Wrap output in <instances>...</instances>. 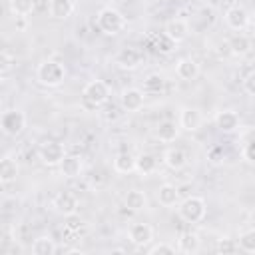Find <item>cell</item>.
Returning a JSON list of instances; mask_svg holds the SVG:
<instances>
[{
	"label": "cell",
	"instance_id": "1",
	"mask_svg": "<svg viewBox=\"0 0 255 255\" xmlns=\"http://www.w3.org/2000/svg\"><path fill=\"white\" fill-rule=\"evenodd\" d=\"M36 80L42 86L48 88H58L64 80H66V68L62 62L58 60H44L38 64L36 68Z\"/></svg>",
	"mask_w": 255,
	"mask_h": 255
},
{
	"label": "cell",
	"instance_id": "2",
	"mask_svg": "<svg viewBox=\"0 0 255 255\" xmlns=\"http://www.w3.org/2000/svg\"><path fill=\"white\" fill-rule=\"evenodd\" d=\"M96 24H98V28H100L104 34L116 36V34H120V32L126 28V18H124V14H122L118 8L106 6V8H102V10L98 12Z\"/></svg>",
	"mask_w": 255,
	"mask_h": 255
},
{
	"label": "cell",
	"instance_id": "3",
	"mask_svg": "<svg viewBox=\"0 0 255 255\" xmlns=\"http://www.w3.org/2000/svg\"><path fill=\"white\" fill-rule=\"evenodd\" d=\"M205 213H207V205L203 197L191 195L179 203V217L187 223H201L205 219Z\"/></svg>",
	"mask_w": 255,
	"mask_h": 255
},
{
	"label": "cell",
	"instance_id": "4",
	"mask_svg": "<svg viewBox=\"0 0 255 255\" xmlns=\"http://www.w3.org/2000/svg\"><path fill=\"white\" fill-rule=\"evenodd\" d=\"M84 102L92 108H100L110 100V86L104 80H92L84 86Z\"/></svg>",
	"mask_w": 255,
	"mask_h": 255
},
{
	"label": "cell",
	"instance_id": "5",
	"mask_svg": "<svg viewBox=\"0 0 255 255\" xmlns=\"http://www.w3.org/2000/svg\"><path fill=\"white\" fill-rule=\"evenodd\" d=\"M0 128L10 137L20 135L24 131V128H26V116H24V112L22 110H16V108L14 110H6L2 114V118H0Z\"/></svg>",
	"mask_w": 255,
	"mask_h": 255
},
{
	"label": "cell",
	"instance_id": "6",
	"mask_svg": "<svg viewBox=\"0 0 255 255\" xmlns=\"http://www.w3.org/2000/svg\"><path fill=\"white\" fill-rule=\"evenodd\" d=\"M38 155H40V159H42L44 165L56 167V165H60L62 159L66 157V149H64V145H62L60 141L50 139V141H44V143L40 145Z\"/></svg>",
	"mask_w": 255,
	"mask_h": 255
},
{
	"label": "cell",
	"instance_id": "7",
	"mask_svg": "<svg viewBox=\"0 0 255 255\" xmlns=\"http://www.w3.org/2000/svg\"><path fill=\"white\" fill-rule=\"evenodd\" d=\"M52 207L56 213L64 215V217H70L78 211L80 203H78V197L72 193V191H60L54 199H52Z\"/></svg>",
	"mask_w": 255,
	"mask_h": 255
},
{
	"label": "cell",
	"instance_id": "8",
	"mask_svg": "<svg viewBox=\"0 0 255 255\" xmlns=\"http://www.w3.org/2000/svg\"><path fill=\"white\" fill-rule=\"evenodd\" d=\"M141 62H143L141 50L131 48V46L122 48V50L116 54V64H118L122 70H135V68L141 66Z\"/></svg>",
	"mask_w": 255,
	"mask_h": 255
},
{
	"label": "cell",
	"instance_id": "9",
	"mask_svg": "<svg viewBox=\"0 0 255 255\" xmlns=\"http://www.w3.org/2000/svg\"><path fill=\"white\" fill-rule=\"evenodd\" d=\"M225 24H227L231 30L241 32V30H245V28L249 26V12H247L243 6L233 4V6L227 8V12H225Z\"/></svg>",
	"mask_w": 255,
	"mask_h": 255
},
{
	"label": "cell",
	"instance_id": "10",
	"mask_svg": "<svg viewBox=\"0 0 255 255\" xmlns=\"http://www.w3.org/2000/svg\"><path fill=\"white\" fill-rule=\"evenodd\" d=\"M143 102H145V96L137 88H126L120 96V106L126 112H139L143 108Z\"/></svg>",
	"mask_w": 255,
	"mask_h": 255
},
{
	"label": "cell",
	"instance_id": "11",
	"mask_svg": "<svg viewBox=\"0 0 255 255\" xmlns=\"http://www.w3.org/2000/svg\"><path fill=\"white\" fill-rule=\"evenodd\" d=\"M128 237H129V241L133 245L143 247L153 239V229H151L149 223H133L129 227V231H128Z\"/></svg>",
	"mask_w": 255,
	"mask_h": 255
},
{
	"label": "cell",
	"instance_id": "12",
	"mask_svg": "<svg viewBox=\"0 0 255 255\" xmlns=\"http://www.w3.org/2000/svg\"><path fill=\"white\" fill-rule=\"evenodd\" d=\"M203 116L197 108H183L179 114V128L185 131H197L201 128Z\"/></svg>",
	"mask_w": 255,
	"mask_h": 255
},
{
	"label": "cell",
	"instance_id": "13",
	"mask_svg": "<svg viewBox=\"0 0 255 255\" xmlns=\"http://www.w3.org/2000/svg\"><path fill=\"white\" fill-rule=\"evenodd\" d=\"M163 32H165L175 44H181V42L187 40V36H189V26H187L185 20H181V18H173V20H167Z\"/></svg>",
	"mask_w": 255,
	"mask_h": 255
},
{
	"label": "cell",
	"instance_id": "14",
	"mask_svg": "<svg viewBox=\"0 0 255 255\" xmlns=\"http://www.w3.org/2000/svg\"><path fill=\"white\" fill-rule=\"evenodd\" d=\"M175 74L179 80L183 82H191L199 76V64L193 60V58H181L175 66Z\"/></svg>",
	"mask_w": 255,
	"mask_h": 255
},
{
	"label": "cell",
	"instance_id": "15",
	"mask_svg": "<svg viewBox=\"0 0 255 255\" xmlns=\"http://www.w3.org/2000/svg\"><path fill=\"white\" fill-rule=\"evenodd\" d=\"M177 135H179V124H175L173 120H163V122H159L157 128H155V137H157L159 141H163V143L175 141Z\"/></svg>",
	"mask_w": 255,
	"mask_h": 255
},
{
	"label": "cell",
	"instance_id": "16",
	"mask_svg": "<svg viewBox=\"0 0 255 255\" xmlns=\"http://www.w3.org/2000/svg\"><path fill=\"white\" fill-rule=\"evenodd\" d=\"M215 126L223 131V133H231L239 128V116L233 112V110H223V112H217L215 116Z\"/></svg>",
	"mask_w": 255,
	"mask_h": 255
},
{
	"label": "cell",
	"instance_id": "17",
	"mask_svg": "<svg viewBox=\"0 0 255 255\" xmlns=\"http://www.w3.org/2000/svg\"><path fill=\"white\" fill-rule=\"evenodd\" d=\"M163 163L173 169V171H179L187 165V153L181 149V147H169L165 153H163Z\"/></svg>",
	"mask_w": 255,
	"mask_h": 255
},
{
	"label": "cell",
	"instance_id": "18",
	"mask_svg": "<svg viewBox=\"0 0 255 255\" xmlns=\"http://www.w3.org/2000/svg\"><path fill=\"white\" fill-rule=\"evenodd\" d=\"M60 167V173L68 179L72 177H78L82 173V159L80 155H74V153H66V157L62 159V163L58 165Z\"/></svg>",
	"mask_w": 255,
	"mask_h": 255
},
{
	"label": "cell",
	"instance_id": "19",
	"mask_svg": "<svg viewBox=\"0 0 255 255\" xmlns=\"http://www.w3.org/2000/svg\"><path fill=\"white\" fill-rule=\"evenodd\" d=\"M199 247H201L199 235L193 233V231H183V233L179 235V239H177V251H181V253H185V255L197 253Z\"/></svg>",
	"mask_w": 255,
	"mask_h": 255
},
{
	"label": "cell",
	"instance_id": "20",
	"mask_svg": "<svg viewBox=\"0 0 255 255\" xmlns=\"http://www.w3.org/2000/svg\"><path fill=\"white\" fill-rule=\"evenodd\" d=\"M157 201H159V205H163V207H173V205H177V203H179V189H177L175 185H171V183L159 185V189H157Z\"/></svg>",
	"mask_w": 255,
	"mask_h": 255
},
{
	"label": "cell",
	"instance_id": "21",
	"mask_svg": "<svg viewBox=\"0 0 255 255\" xmlns=\"http://www.w3.org/2000/svg\"><path fill=\"white\" fill-rule=\"evenodd\" d=\"M114 171L124 173V175L135 171V157H133L129 151H120V153L114 157Z\"/></svg>",
	"mask_w": 255,
	"mask_h": 255
},
{
	"label": "cell",
	"instance_id": "22",
	"mask_svg": "<svg viewBox=\"0 0 255 255\" xmlns=\"http://www.w3.org/2000/svg\"><path fill=\"white\" fill-rule=\"evenodd\" d=\"M18 171H20V167H18V161L16 159H12V157H4L2 161H0V181L6 185V183H12L16 177H18Z\"/></svg>",
	"mask_w": 255,
	"mask_h": 255
},
{
	"label": "cell",
	"instance_id": "23",
	"mask_svg": "<svg viewBox=\"0 0 255 255\" xmlns=\"http://www.w3.org/2000/svg\"><path fill=\"white\" fill-rule=\"evenodd\" d=\"M74 12V2L72 0H52L50 2V16L56 20H66Z\"/></svg>",
	"mask_w": 255,
	"mask_h": 255
},
{
	"label": "cell",
	"instance_id": "24",
	"mask_svg": "<svg viewBox=\"0 0 255 255\" xmlns=\"http://www.w3.org/2000/svg\"><path fill=\"white\" fill-rule=\"evenodd\" d=\"M157 169V157L151 153H139L135 157V171L141 175H151Z\"/></svg>",
	"mask_w": 255,
	"mask_h": 255
},
{
	"label": "cell",
	"instance_id": "25",
	"mask_svg": "<svg viewBox=\"0 0 255 255\" xmlns=\"http://www.w3.org/2000/svg\"><path fill=\"white\" fill-rule=\"evenodd\" d=\"M124 203H126V207H128L129 211H141V209H145V205H147V197H145V193L139 191V189H129V191L126 193V197H124Z\"/></svg>",
	"mask_w": 255,
	"mask_h": 255
},
{
	"label": "cell",
	"instance_id": "26",
	"mask_svg": "<svg viewBox=\"0 0 255 255\" xmlns=\"http://www.w3.org/2000/svg\"><path fill=\"white\" fill-rule=\"evenodd\" d=\"M227 48H229V52H231L233 56H245V54L251 50V40H249L245 34H235V36L229 40Z\"/></svg>",
	"mask_w": 255,
	"mask_h": 255
},
{
	"label": "cell",
	"instance_id": "27",
	"mask_svg": "<svg viewBox=\"0 0 255 255\" xmlns=\"http://www.w3.org/2000/svg\"><path fill=\"white\" fill-rule=\"evenodd\" d=\"M56 251H58V247H56L52 237H38L32 243V253L34 255H54Z\"/></svg>",
	"mask_w": 255,
	"mask_h": 255
},
{
	"label": "cell",
	"instance_id": "28",
	"mask_svg": "<svg viewBox=\"0 0 255 255\" xmlns=\"http://www.w3.org/2000/svg\"><path fill=\"white\" fill-rule=\"evenodd\" d=\"M36 8L34 0H10V12L16 18H26L28 14H32Z\"/></svg>",
	"mask_w": 255,
	"mask_h": 255
},
{
	"label": "cell",
	"instance_id": "29",
	"mask_svg": "<svg viewBox=\"0 0 255 255\" xmlns=\"http://www.w3.org/2000/svg\"><path fill=\"white\" fill-rule=\"evenodd\" d=\"M165 88V78L161 74H149L145 80H143V92L145 94H159L161 90Z\"/></svg>",
	"mask_w": 255,
	"mask_h": 255
},
{
	"label": "cell",
	"instance_id": "30",
	"mask_svg": "<svg viewBox=\"0 0 255 255\" xmlns=\"http://www.w3.org/2000/svg\"><path fill=\"white\" fill-rule=\"evenodd\" d=\"M177 48V44L163 32V34H159L157 38H155V42H153V50L155 52H159V54H171L173 50Z\"/></svg>",
	"mask_w": 255,
	"mask_h": 255
},
{
	"label": "cell",
	"instance_id": "31",
	"mask_svg": "<svg viewBox=\"0 0 255 255\" xmlns=\"http://www.w3.org/2000/svg\"><path fill=\"white\" fill-rule=\"evenodd\" d=\"M239 249L245 251V253H255V227L251 229H245L241 235H239Z\"/></svg>",
	"mask_w": 255,
	"mask_h": 255
},
{
	"label": "cell",
	"instance_id": "32",
	"mask_svg": "<svg viewBox=\"0 0 255 255\" xmlns=\"http://www.w3.org/2000/svg\"><path fill=\"white\" fill-rule=\"evenodd\" d=\"M217 253H223V255H227V253H235L237 249H239V243L235 241V239H229V237H221L219 241H217Z\"/></svg>",
	"mask_w": 255,
	"mask_h": 255
},
{
	"label": "cell",
	"instance_id": "33",
	"mask_svg": "<svg viewBox=\"0 0 255 255\" xmlns=\"http://www.w3.org/2000/svg\"><path fill=\"white\" fill-rule=\"evenodd\" d=\"M175 251H177V247L169 245V243H155V245H151L147 249V253H151V255H155V253H159V255H173Z\"/></svg>",
	"mask_w": 255,
	"mask_h": 255
},
{
	"label": "cell",
	"instance_id": "34",
	"mask_svg": "<svg viewBox=\"0 0 255 255\" xmlns=\"http://www.w3.org/2000/svg\"><path fill=\"white\" fill-rule=\"evenodd\" d=\"M12 64H14V58H12L6 50H2V52H0V72H2L4 76L12 70Z\"/></svg>",
	"mask_w": 255,
	"mask_h": 255
},
{
	"label": "cell",
	"instance_id": "35",
	"mask_svg": "<svg viewBox=\"0 0 255 255\" xmlns=\"http://www.w3.org/2000/svg\"><path fill=\"white\" fill-rule=\"evenodd\" d=\"M207 159H209L211 163H221V161L225 159V151H223V147H221V145H213V147L207 151Z\"/></svg>",
	"mask_w": 255,
	"mask_h": 255
},
{
	"label": "cell",
	"instance_id": "36",
	"mask_svg": "<svg viewBox=\"0 0 255 255\" xmlns=\"http://www.w3.org/2000/svg\"><path fill=\"white\" fill-rule=\"evenodd\" d=\"M243 159L247 163H255V139H251L249 143H245V147H243Z\"/></svg>",
	"mask_w": 255,
	"mask_h": 255
},
{
	"label": "cell",
	"instance_id": "37",
	"mask_svg": "<svg viewBox=\"0 0 255 255\" xmlns=\"http://www.w3.org/2000/svg\"><path fill=\"white\" fill-rule=\"evenodd\" d=\"M243 90L249 94V96H255V72L247 74L245 80H243Z\"/></svg>",
	"mask_w": 255,
	"mask_h": 255
},
{
	"label": "cell",
	"instance_id": "38",
	"mask_svg": "<svg viewBox=\"0 0 255 255\" xmlns=\"http://www.w3.org/2000/svg\"><path fill=\"white\" fill-rule=\"evenodd\" d=\"M118 116H120V112H118L116 108H108V110H106V120H108V122L118 120Z\"/></svg>",
	"mask_w": 255,
	"mask_h": 255
},
{
	"label": "cell",
	"instance_id": "39",
	"mask_svg": "<svg viewBox=\"0 0 255 255\" xmlns=\"http://www.w3.org/2000/svg\"><path fill=\"white\" fill-rule=\"evenodd\" d=\"M50 2H52V0H50Z\"/></svg>",
	"mask_w": 255,
	"mask_h": 255
}]
</instances>
